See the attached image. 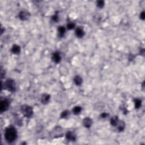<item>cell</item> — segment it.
I'll use <instances>...</instances> for the list:
<instances>
[{
  "instance_id": "6da1fadb",
  "label": "cell",
  "mask_w": 145,
  "mask_h": 145,
  "mask_svg": "<svg viewBox=\"0 0 145 145\" xmlns=\"http://www.w3.org/2000/svg\"><path fill=\"white\" fill-rule=\"evenodd\" d=\"M17 131L13 126H9L5 129L4 137L6 141L9 143L14 142L17 138Z\"/></svg>"
},
{
  "instance_id": "7a4b0ae2",
  "label": "cell",
  "mask_w": 145,
  "mask_h": 145,
  "mask_svg": "<svg viewBox=\"0 0 145 145\" xmlns=\"http://www.w3.org/2000/svg\"><path fill=\"white\" fill-rule=\"evenodd\" d=\"M21 112L25 117L30 118L33 114V110L31 107L27 105H24L21 107Z\"/></svg>"
},
{
  "instance_id": "3957f363",
  "label": "cell",
  "mask_w": 145,
  "mask_h": 145,
  "mask_svg": "<svg viewBox=\"0 0 145 145\" xmlns=\"http://www.w3.org/2000/svg\"><path fill=\"white\" fill-rule=\"evenodd\" d=\"M5 88L7 90L9 91L13 92L16 91V86L14 81L12 79H7L5 83Z\"/></svg>"
},
{
  "instance_id": "277c9868",
  "label": "cell",
  "mask_w": 145,
  "mask_h": 145,
  "mask_svg": "<svg viewBox=\"0 0 145 145\" xmlns=\"http://www.w3.org/2000/svg\"><path fill=\"white\" fill-rule=\"evenodd\" d=\"M9 106H10V102H9L8 100L6 99L2 100L1 102V104H0V111H1V112L2 113L6 111L7 109L9 108Z\"/></svg>"
},
{
  "instance_id": "5b68a950",
  "label": "cell",
  "mask_w": 145,
  "mask_h": 145,
  "mask_svg": "<svg viewBox=\"0 0 145 145\" xmlns=\"http://www.w3.org/2000/svg\"><path fill=\"white\" fill-rule=\"evenodd\" d=\"M30 13L26 11H22L19 14V17L22 21L27 20L30 18Z\"/></svg>"
},
{
  "instance_id": "8992f818",
  "label": "cell",
  "mask_w": 145,
  "mask_h": 145,
  "mask_svg": "<svg viewBox=\"0 0 145 145\" xmlns=\"http://www.w3.org/2000/svg\"><path fill=\"white\" fill-rule=\"evenodd\" d=\"M92 123H93V121L89 117H86L83 121V124L85 128H90L92 125Z\"/></svg>"
},
{
  "instance_id": "52a82bcc",
  "label": "cell",
  "mask_w": 145,
  "mask_h": 145,
  "mask_svg": "<svg viewBox=\"0 0 145 145\" xmlns=\"http://www.w3.org/2000/svg\"><path fill=\"white\" fill-rule=\"evenodd\" d=\"M50 98H51V96H50L49 95L47 94V93H44V94L42 95L41 98V101L42 103H43L44 104H47L49 102Z\"/></svg>"
},
{
  "instance_id": "ba28073f",
  "label": "cell",
  "mask_w": 145,
  "mask_h": 145,
  "mask_svg": "<svg viewBox=\"0 0 145 145\" xmlns=\"http://www.w3.org/2000/svg\"><path fill=\"white\" fill-rule=\"evenodd\" d=\"M66 137L67 140H71V141H74L76 140V136L74 134V133L72 132V131H69L66 133Z\"/></svg>"
},
{
  "instance_id": "9c48e42d",
  "label": "cell",
  "mask_w": 145,
  "mask_h": 145,
  "mask_svg": "<svg viewBox=\"0 0 145 145\" xmlns=\"http://www.w3.org/2000/svg\"><path fill=\"white\" fill-rule=\"evenodd\" d=\"M61 56L59 53L55 52L52 55V60L54 62L58 63L61 61Z\"/></svg>"
},
{
  "instance_id": "30bf717a",
  "label": "cell",
  "mask_w": 145,
  "mask_h": 145,
  "mask_svg": "<svg viewBox=\"0 0 145 145\" xmlns=\"http://www.w3.org/2000/svg\"><path fill=\"white\" fill-rule=\"evenodd\" d=\"M75 35H76L77 37H79V38L83 37V36L84 35V30L82 28L78 27V28H77L76 30H75Z\"/></svg>"
},
{
  "instance_id": "8fae6325",
  "label": "cell",
  "mask_w": 145,
  "mask_h": 145,
  "mask_svg": "<svg viewBox=\"0 0 145 145\" xmlns=\"http://www.w3.org/2000/svg\"><path fill=\"white\" fill-rule=\"evenodd\" d=\"M11 51L13 54H19V53L21 52L20 47L18 45H13V47H12L11 49Z\"/></svg>"
},
{
  "instance_id": "7c38bea8",
  "label": "cell",
  "mask_w": 145,
  "mask_h": 145,
  "mask_svg": "<svg viewBox=\"0 0 145 145\" xmlns=\"http://www.w3.org/2000/svg\"><path fill=\"white\" fill-rule=\"evenodd\" d=\"M116 126H117L118 130H119V131H122L125 129V124L124 121L119 120V122H118V124Z\"/></svg>"
},
{
  "instance_id": "4fadbf2b",
  "label": "cell",
  "mask_w": 145,
  "mask_h": 145,
  "mask_svg": "<svg viewBox=\"0 0 145 145\" xmlns=\"http://www.w3.org/2000/svg\"><path fill=\"white\" fill-rule=\"evenodd\" d=\"M74 82L77 86H80L82 83V78L79 75H76L74 78Z\"/></svg>"
},
{
  "instance_id": "5bb4252c",
  "label": "cell",
  "mask_w": 145,
  "mask_h": 145,
  "mask_svg": "<svg viewBox=\"0 0 145 145\" xmlns=\"http://www.w3.org/2000/svg\"><path fill=\"white\" fill-rule=\"evenodd\" d=\"M119 121V120L117 116H114V117H112L111 118V121L110 122H111V124L113 126H116Z\"/></svg>"
},
{
  "instance_id": "9a60e30c",
  "label": "cell",
  "mask_w": 145,
  "mask_h": 145,
  "mask_svg": "<svg viewBox=\"0 0 145 145\" xmlns=\"http://www.w3.org/2000/svg\"><path fill=\"white\" fill-rule=\"evenodd\" d=\"M65 28L63 26H60L58 27V35L60 37H62L64 36L65 33Z\"/></svg>"
},
{
  "instance_id": "2e32d148",
  "label": "cell",
  "mask_w": 145,
  "mask_h": 145,
  "mask_svg": "<svg viewBox=\"0 0 145 145\" xmlns=\"http://www.w3.org/2000/svg\"><path fill=\"white\" fill-rule=\"evenodd\" d=\"M82 111V108L79 106H76L72 109V112L74 114H78L81 113Z\"/></svg>"
},
{
  "instance_id": "e0dca14e",
  "label": "cell",
  "mask_w": 145,
  "mask_h": 145,
  "mask_svg": "<svg viewBox=\"0 0 145 145\" xmlns=\"http://www.w3.org/2000/svg\"><path fill=\"white\" fill-rule=\"evenodd\" d=\"M134 104H135V107L136 108H140L141 106V100L140 99H135L134 101Z\"/></svg>"
},
{
  "instance_id": "ac0fdd59",
  "label": "cell",
  "mask_w": 145,
  "mask_h": 145,
  "mask_svg": "<svg viewBox=\"0 0 145 145\" xmlns=\"http://www.w3.org/2000/svg\"><path fill=\"white\" fill-rule=\"evenodd\" d=\"M69 114H70V113H69V111H64L63 112H62L61 113V117L62 118V119H65V118H67L68 116H69Z\"/></svg>"
},
{
  "instance_id": "d6986e66",
  "label": "cell",
  "mask_w": 145,
  "mask_h": 145,
  "mask_svg": "<svg viewBox=\"0 0 145 145\" xmlns=\"http://www.w3.org/2000/svg\"><path fill=\"white\" fill-rule=\"evenodd\" d=\"M104 4H105V3H104V1H98L97 2H96V6H97L98 7H99V8H102V7H103Z\"/></svg>"
},
{
  "instance_id": "ffe728a7",
  "label": "cell",
  "mask_w": 145,
  "mask_h": 145,
  "mask_svg": "<svg viewBox=\"0 0 145 145\" xmlns=\"http://www.w3.org/2000/svg\"><path fill=\"white\" fill-rule=\"evenodd\" d=\"M75 27V24L73 22H70L67 25V28L68 30H72Z\"/></svg>"
},
{
  "instance_id": "44dd1931",
  "label": "cell",
  "mask_w": 145,
  "mask_h": 145,
  "mask_svg": "<svg viewBox=\"0 0 145 145\" xmlns=\"http://www.w3.org/2000/svg\"><path fill=\"white\" fill-rule=\"evenodd\" d=\"M52 20L54 21V22H57L58 21V16L57 14L54 15L53 16H52Z\"/></svg>"
},
{
  "instance_id": "7402d4cb",
  "label": "cell",
  "mask_w": 145,
  "mask_h": 145,
  "mask_svg": "<svg viewBox=\"0 0 145 145\" xmlns=\"http://www.w3.org/2000/svg\"><path fill=\"white\" fill-rule=\"evenodd\" d=\"M108 116V114L107 113H102V114H101V117L103 119H105V118H107Z\"/></svg>"
},
{
  "instance_id": "603a6c76",
  "label": "cell",
  "mask_w": 145,
  "mask_h": 145,
  "mask_svg": "<svg viewBox=\"0 0 145 145\" xmlns=\"http://www.w3.org/2000/svg\"><path fill=\"white\" fill-rule=\"evenodd\" d=\"M145 17V12L142 11L141 13H140V19H142V20H144Z\"/></svg>"
}]
</instances>
